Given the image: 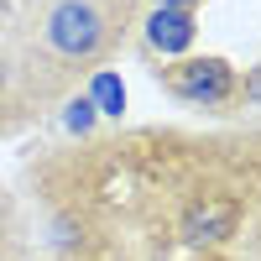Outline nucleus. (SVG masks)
<instances>
[{
	"label": "nucleus",
	"mask_w": 261,
	"mask_h": 261,
	"mask_svg": "<svg viewBox=\"0 0 261 261\" xmlns=\"http://www.w3.org/2000/svg\"><path fill=\"white\" fill-rule=\"evenodd\" d=\"M6 89H11V68H6V58H0V99H6Z\"/></svg>",
	"instance_id": "8"
},
{
	"label": "nucleus",
	"mask_w": 261,
	"mask_h": 261,
	"mask_svg": "<svg viewBox=\"0 0 261 261\" xmlns=\"http://www.w3.org/2000/svg\"><path fill=\"white\" fill-rule=\"evenodd\" d=\"M246 99H251V105H261V68L246 79Z\"/></svg>",
	"instance_id": "7"
},
{
	"label": "nucleus",
	"mask_w": 261,
	"mask_h": 261,
	"mask_svg": "<svg viewBox=\"0 0 261 261\" xmlns=\"http://www.w3.org/2000/svg\"><path fill=\"white\" fill-rule=\"evenodd\" d=\"M94 105H89V94H79V99H68V105H63V125H68L73 130V136H89V130H94Z\"/></svg>",
	"instance_id": "6"
},
{
	"label": "nucleus",
	"mask_w": 261,
	"mask_h": 261,
	"mask_svg": "<svg viewBox=\"0 0 261 261\" xmlns=\"http://www.w3.org/2000/svg\"><path fill=\"white\" fill-rule=\"evenodd\" d=\"M157 6H167V11H193V0H157Z\"/></svg>",
	"instance_id": "9"
},
{
	"label": "nucleus",
	"mask_w": 261,
	"mask_h": 261,
	"mask_svg": "<svg viewBox=\"0 0 261 261\" xmlns=\"http://www.w3.org/2000/svg\"><path fill=\"white\" fill-rule=\"evenodd\" d=\"M167 89L178 94L183 105H225L235 94V68L225 58H183L167 68Z\"/></svg>",
	"instance_id": "2"
},
{
	"label": "nucleus",
	"mask_w": 261,
	"mask_h": 261,
	"mask_svg": "<svg viewBox=\"0 0 261 261\" xmlns=\"http://www.w3.org/2000/svg\"><path fill=\"white\" fill-rule=\"evenodd\" d=\"M89 105H94V115H115L120 120V110H125V84L110 68H99L94 84H89Z\"/></svg>",
	"instance_id": "5"
},
{
	"label": "nucleus",
	"mask_w": 261,
	"mask_h": 261,
	"mask_svg": "<svg viewBox=\"0 0 261 261\" xmlns=\"http://www.w3.org/2000/svg\"><path fill=\"white\" fill-rule=\"evenodd\" d=\"M183 241L188 246H220L241 230V199L230 193H199L188 209H183Z\"/></svg>",
	"instance_id": "3"
},
{
	"label": "nucleus",
	"mask_w": 261,
	"mask_h": 261,
	"mask_svg": "<svg viewBox=\"0 0 261 261\" xmlns=\"http://www.w3.org/2000/svg\"><path fill=\"white\" fill-rule=\"evenodd\" d=\"M42 37L58 58H94L110 37V21L94 0H53L42 11Z\"/></svg>",
	"instance_id": "1"
},
{
	"label": "nucleus",
	"mask_w": 261,
	"mask_h": 261,
	"mask_svg": "<svg viewBox=\"0 0 261 261\" xmlns=\"http://www.w3.org/2000/svg\"><path fill=\"white\" fill-rule=\"evenodd\" d=\"M193 32H199V21H193V11H167L157 6L146 16V42H151V53H162V58H183L193 47Z\"/></svg>",
	"instance_id": "4"
}]
</instances>
